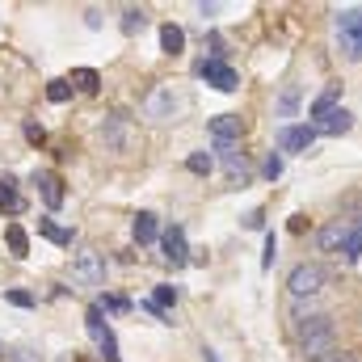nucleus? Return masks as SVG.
Segmentation results:
<instances>
[{"instance_id": "1", "label": "nucleus", "mask_w": 362, "mask_h": 362, "mask_svg": "<svg viewBox=\"0 0 362 362\" xmlns=\"http://www.w3.org/2000/svg\"><path fill=\"white\" fill-rule=\"evenodd\" d=\"M295 341L308 362H320L325 354L337 350V329L329 316H303V320H295Z\"/></svg>"}, {"instance_id": "2", "label": "nucleus", "mask_w": 362, "mask_h": 362, "mask_svg": "<svg viewBox=\"0 0 362 362\" xmlns=\"http://www.w3.org/2000/svg\"><path fill=\"white\" fill-rule=\"evenodd\" d=\"M325 282H329L325 266L303 262V266H295V270H291V278H286V291H291V299H312V295H320V291H325Z\"/></svg>"}, {"instance_id": "3", "label": "nucleus", "mask_w": 362, "mask_h": 362, "mask_svg": "<svg viewBox=\"0 0 362 362\" xmlns=\"http://www.w3.org/2000/svg\"><path fill=\"white\" fill-rule=\"evenodd\" d=\"M333 25H337V38L346 47V55L350 59H362V8H341L333 17Z\"/></svg>"}, {"instance_id": "4", "label": "nucleus", "mask_w": 362, "mask_h": 362, "mask_svg": "<svg viewBox=\"0 0 362 362\" xmlns=\"http://www.w3.org/2000/svg\"><path fill=\"white\" fill-rule=\"evenodd\" d=\"M177 110H185V97H177L173 85H156V89L148 93V101H144V114L152 122H169Z\"/></svg>"}, {"instance_id": "5", "label": "nucleus", "mask_w": 362, "mask_h": 362, "mask_svg": "<svg viewBox=\"0 0 362 362\" xmlns=\"http://www.w3.org/2000/svg\"><path fill=\"white\" fill-rule=\"evenodd\" d=\"M72 278L85 282V286H101V282H105V257L93 253V249H81V253L72 257Z\"/></svg>"}, {"instance_id": "6", "label": "nucleus", "mask_w": 362, "mask_h": 362, "mask_svg": "<svg viewBox=\"0 0 362 362\" xmlns=\"http://www.w3.org/2000/svg\"><path fill=\"white\" fill-rule=\"evenodd\" d=\"M85 325H89V333H93V341H97V350H101V358L118 362V337H114V329H110V325H101V308H89Z\"/></svg>"}, {"instance_id": "7", "label": "nucleus", "mask_w": 362, "mask_h": 362, "mask_svg": "<svg viewBox=\"0 0 362 362\" xmlns=\"http://www.w3.org/2000/svg\"><path fill=\"white\" fill-rule=\"evenodd\" d=\"M198 72H202V81H206V85H215L219 93H236V89H240L236 68H228L223 59H202V64H198Z\"/></svg>"}, {"instance_id": "8", "label": "nucleus", "mask_w": 362, "mask_h": 362, "mask_svg": "<svg viewBox=\"0 0 362 362\" xmlns=\"http://www.w3.org/2000/svg\"><path fill=\"white\" fill-rule=\"evenodd\" d=\"M350 219H329L320 232H316V245H320V253H341L346 249V240H350Z\"/></svg>"}, {"instance_id": "9", "label": "nucleus", "mask_w": 362, "mask_h": 362, "mask_svg": "<svg viewBox=\"0 0 362 362\" xmlns=\"http://www.w3.org/2000/svg\"><path fill=\"white\" fill-rule=\"evenodd\" d=\"M240 131H245L240 114H219V118H211V139H215V148L236 144V139H240Z\"/></svg>"}, {"instance_id": "10", "label": "nucleus", "mask_w": 362, "mask_h": 362, "mask_svg": "<svg viewBox=\"0 0 362 362\" xmlns=\"http://www.w3.org/2000/svg\"><path fill=\"white\" fill-rule=\"evenodd\" d=\"M316 127L312 122H303V127H282V135H278V144H282V152H308L312 144H316Z\"/></svg>"}, {"instance_id": "11", "label": "nucleus", "mask_w": 362, "mask_h": 362, "mask_svg": "<svg viewBox=\"0 0 362 362\" xmlns=\"http://www.w3.org/2000/svg\"><path fill=\"white\" fill-rule=\"evenodd\" d=\"M34 185L42 189V202H47V206H59V202H64V181L55 177L51 169H34Z\"/></svg>"}, {"instance_id": "12", "label": "nucleus", "mask_w": 362, "mask_h": 362, "mask_svg": "<svg viewBox=\"0 0 362 362\" xmlns=\"http://www.w3.org/2000/svg\"><path fill=\"white\" fill-rule=\"evenodd\" d=\"M160 249H165V262H173V266H181V262L189 257V249H185V232H181L177 223L160 236Z\"/></svg>"}, {"instance_id": "13", "label": "nucleus", "mask_w": 362, "mask_h": 362, "mask_svg": "<svg viewBox=\"0 0 362 362\" xmlns=\"http://www.w3.org/2000/svg\"><path fill=\"white\" fill-rule=\"evenodd\" d=\"M0 211H4V215H21V211H25V198H21V189H17L13 177L0 181Z\"/></svg>"}, {"instance_id": "14", "label": "nucleus", "mask_w": 362, "mask_h": 362, "mask_svg": "<svg viewBox=\"0 0 362 362\" xmlns=\"http://www.w3.org/2000/svg\"><path fill=\"white\" fill-rule=\"evenodd\" d=\"M337 97H341V85H329V89H325L320 97H316V101H312V110H308V114H312L316 122H325V118L337 110Z\"/></svg>"}, {"instance_id": "15", "label": "nucleus", "mask_w": 362, "mask_h": 362, "mask_svg": "<svg viewBox=\"0 0 362 362\" xmlns=\"http://www.w3.org/2000/svg\"><path fill=\"white\" fill-rule=\"evenodd\" d=\"M350 127H354V114H350V110H333L325 122H316V131H320V135H346Z\"/></svg>"}, {"instance_id": "16", "label": "nucleus", "mask_w": 362, "mask_h": 362, "mask_svg": "<svg viewBox=\"0 0 362 362\" xmlns=\"http://www.w3.org/2000/svg\"><path fill=\"white\" fill-rule=\"evenodd\" d=\"M131 232H135V240H139V245H152V240L160 236L156 215H152V211H139V215H135V223H131Z\"/></svg>"}, {"instance_id": "17", "label": "nucleus", "mask_w": 362, "mask_h": 362, "mask_svg": "<svg viewBox=\"0 0 362 362\" xmlns=\"http://www.w3.org/2000/svg\"><path fill=\"white\" fill-rule=\"evenodd\" d=\"M160 47H165V55H181L185 51V30L181 25H160Z\"/></svg>"}, {"instance_id": "18", "label": "nucleus", "mask_w": 362, "mask_h": 362, "mask_svg": "<svg viewBox=\"0 0 362 362\" xmlns=\"http://www.w3.org/2000/svg\"><path fill=\"white\" fill-rule=\"evenodd\" d=\"M4 240H8V249H13V257H25V253H30V240H25V232H21L17 223L4 228Z\"/></svg>"}, {"instance_id": "19", "label": "nucleus", "mask_w": 362, "mask_h": 362, "mask_svg": "<svg viewBox=\"0 0 362 362\" xmlns=\"http://www.w3.org/2000/svg\"><path fill=\"white\" fill-rule=\"evenodd\" d=\"M72 85H76L81 93H97L101 89V76H97L93 68H76V72H72Z\"/></svg>"}, {"instance_id": "20", "label": "nucleus", "mask_w": 362, "mask_h": 362, "mask_svg": "<svg viewBox=\"0 0 362 362\" xmlns=\"http://www.w3.org/2000/svg\"><path fill=\"white\" fill-rule=\"evenodd\" d=\"M341 253H346V262H350V266L362 262V223L350 228V240H346V249H341Z\"/></svg>"}, {"instance_id": "21", "label": "nucleus", "mask_w": 362, "mask_h": 362, "mask_svg": "<svg viewBox=\"0 0 362 362\" xmlns=\"http://www.w3.org/2000/svg\"><path fill=\"white\" fill-rule=\"evenodd\" d=\"M38 232H42L47 240H55V245H64V249L72 245V232H64V228H55L51 219H42V223H38Z\"/></svg>"}, {"instance_id": "22", "label": "nucleus", "mask_w": 362, "mask_h": 362, "mask_svg": "<svg viewBox=\"0 0 362 362\" xmlns=\"http://www.w3.org/2000/svg\"><path fill=\"white\" fill-rule=\"evenodd\" d=\"M185 169H189V173H198V177H206V173H211V169H215V160H211V156H206V152H194V156H189V160H185Z\"/></svg>"}, {"instance_id": "23", "label": "nucleus", "mask_w": 362, "mask_h": 362, "mask_svg": "<svg viewBox=\"0 0 362 362\" xmlns=\"http://www.w3.org/2000/svg\"><path fill=\"white\" fill-rule=\"evenodd\" d=\"M72 97V81H51L47 85V101H55V105H64Z\"/></svg>"}, {"instance_id": "24", "label": "nucleus", "mask_w": 362, "mask_h": 362, "mask_svg": "<svg viewBox=\"0 0 362 362\" xmlns=\"http://www.w3.org/2000/svg\"><path fill=\"white\" fill-rule=\"evenodd\" d=\"M122 30H127V34L144 30V13H139V8H127V13H122Z\"/></svg>"}, {"instance_id": "25", "label": "nucleus", "mask_w": 362, "mask_h": 362, "mask_svg": "<svg viewBox=\"0 0 362 362\" xmlns=\"http://www.w3.org/2000/svg\"><path fill=\"white\" fill-rule=\"evenodd\" d=\"M274 257H278V236H274V232H266V253H262V266H266V270L274 266Z\"/></svg>"}, {"instance_id": "26", "label": "nucleus", "mask_w": 362, "mask_h": 362, "mask_svg": "<svg viewBox=\"0 0 362 362\" xmlns=\"http://www.w3.org/2000/svg\"><path fill=\"white\" fill-rule=\"evenodd\" d=\"M295 105H299V89H286L282 105H278V114H282V118H291V114H295Z\"/></svg>"}, {"instance_id": "27", "label": "nucleus", "mask_w": 362, "mask_h": 362, "mask_svg": "<svg viewBox=\"0 0 362 362\" xmlns=\"http://www.w3.org/2000/svg\"><path fill=\"white\" fill-rule=\"evenodd\" d=\"M4 299H8V303H17V308H34V295H30V291H8Z\"/></svg>"}, {"instance_id": "28", "label": "nucleus", "mask_w": 362, "mask_h": 362, "mask_svg": "<svg viewBox=\"0 0 362 362\" xmlns=\"http://www.w3.org/2000/svg\"><path fill=\"white\" fill-rule=\"evenodd\" d=\"M97 308H110V312H122V308H131V303H127V299H118V295H105V299H101Z\"/></svg>"}, {"instance_id": "29", "label": "nucleus", "mask_w": 362, "mask_h": 362, "mask_svg": "<svg viewBox=\"0 0 362 362\" xmlns=\"http://www.w3.org/2000/svg\"><path fill=\"white\" fill-rule=\"evenodd\" d=\"M266 177H282V156H270L266 160Z\"/></svg>"}, {"instance_id": "30", "label": "nucleus", "mask_w": 362, "mask_h": 362, "mask_svg": "<svg viewBox=\"0 0 362 362\" xmlns=\"http://www.w3.org/2000/svg\"><path fill=\"white\" fill-rule=\"evenodd\" d=\"M25 139H30V144H42L47 135H42V127H34V122H25Z\"/></svg>"}, {"instance_id": "31", "label": "nucleus", "mask_w": 362, "mask_h": 362, "mask_svg": "<svg viewBox=\"0 0 362 362\" xmlns=\"http://www.w3.org/2000/svg\"><path fill=\"white\" fill-rule=\"evenodd\" d=\"M320 362H358L354 354H346V350H333V354H325Z\"/></svg>"}, {"instance_id": "32", "label": "nucleus", "mask_w": 362, "mask_h": 362, "mask_svg": "<svg viewBox=\"0 0 362 362\" xmlns=\"http://www.w3.org/2000/svg\"><path fill=\"white\" fill-rule=\"evenodd\" d=\"M13 362H42L38 354H30V350H21V354H13Z\"/></svg>"}, {"instance_id": "33", "label": "nucleus", "mask_w": 362, "mask_h": 362, "mask_svg": "<svg viewBox=\"0 0 362 362\" xmlns=\"http://www.w3.org/2000/svg\"><path fill=\"white\" fill-rule=\"evenodd\" d=\"M202 362H223V358H219L215 350H202Z\"/></svg>"}, {"instance_id": "34", "label": "nucleus", "mask_w": 362, "mask_h": 362, "mask_svg": "<svg viewBox=\"0 0 362 362\" xmlns=\"http://www.w3.org/2000/svg\"><path fill=\"white\" fill-rule=\"evenodd\" d=\"M0 354H4V350H0Z\"/></svg>"}]
</instances>
